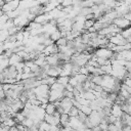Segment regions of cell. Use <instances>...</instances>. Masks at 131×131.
<instances>
[{"label":"cell","mask_w":131,"mask_h":131,"mask_svg":"<svg viewBox=\"0 0 131 131\" xmlns=\"http://www.w3.org/2000/svg\"><path fill=\"white\" fill-rule=\"evenodd\" d=\"M81 96H83L84 98H86L87 100H90V101H92V100H95V99H96V96H95V94H94L93 90L85 91V92H83V93L81 94Z\"/></svg>","instance_id":"8fae6325"},{"label":"cell","mask_w":131,"mask_h":131,"mask_svg":"<svg viewBox=\"0 0 131 131\" xmlns=\"http://www.w3.org/2000/svg\"><path fill=\"white\" fill-rule=\"evenodd\" d=\"M10 128L9 126H5V125H1V131H10Z\"/></svg>","instance_id":"4dcf8cb0"},{"label":"cell","mask_w":131,"mask_h":131,"mask_svg":"<svg viewBox=\"0 0 131 131\" xmlns=\"http://www.w3.org/2000/svg\"><path fill=\"white\" fill-rule=\"evenodd\" d=\"M10 131H19V130L17 129V127H16V126H13V127H11V128H10Z\"/></svg>","instance_id":"836d02e7"},{"label":"cell","mask_w":131,"mask_h":131,"mask_svg":"<svg viewBox=\"0 0 131 131\" xmlns=\"http://www.w3.org/2000/svg\"><path fill=\"white\" fill-rule=\"evenodd\" d=\"M56 1H57V3H58V4L60 5V4L62 3V1H63V0H56Z\"/></svg>","instance_id":"d590c367"},{"label":"cell","mask_w":131,"mask_h":131,"mask_svg":"<svg viewBox=\"0 0 131 131\" xmlns=\"http://www.w3.org/2000/svg\"><path fill=\"white\" fill-rule=\"evenodd\" d=\"M56 111H57V107H56V105L54 103H52V102H48L47 103V105L45 107V113L47 115H53Z\"/></svg>","instance_id":"30bf717a"},{"label":"cell","mask_w":131,"mask_h":131,"mask_svg":"<svg viewBox=\"0 0 131 131\" xmlns=\"http://www.w3.org/2000/svg\"><path fill=\"white\" fill-rule=\"evenodd\" d=\"M68 42H69V40H68L66 37H61L59 40H57V41L55 42V44H56L58 47H61V46H67V45H68Z\"/></svg>","instance_id":"2e32d148"},{"label":"cell","mask_w":131,"mask_h":131,"mask_svg":"<svg viewBox=\"0 0 131 131\" xmlns=\"http://www.w3.org/2000/svg\"><path fill=\"white\" fill-rule=\"evenodd\" d=\"M16 41H19V42H24L25 40V36H24V31H19L16 35Z\"/></svg>","instance_id":"d4e9b609"},{"label":"cell","mask_w":131,"mask_h":131,"mask_svg":"<svg viewBox=\"0 0 131 131\" xmlns=\"http://www.w3.org/2000/svg\"><path fill=\"white\" fill-rule=\"evenodd\" d=\"M122 114H123V110H122L121 105H119L117 103L113 104V106H112V115L116 116L117 118H120L122 116Z\"/></svg>","instance_id":"ba28073f"},{"label":"cell","mask_w":131,"mask_h":131,"mask_svg":"<svg viewBox=\"0 0 131 131\" xmlns=\"http://www.w3.org/2000/svg\"><path fill=\"white\" fill-rule=\"evenodd\" d=\"M1 125H5V126H9V127H13V126H16V122L13 118H8L6 119L4 122H2Z\"/></svg>","instance_id":"9a60e30c"},{"label":"cell","mask_w":131,"mask_h":131,"mask_svg":"<svg viewBox=\"0 0 131 131\" xmlns=\"http://www.w3.org/2000/svg\"><path fill=\"white\" fill-rule=\"evenodd\" d=\"M123 84H125V85H127L128 87H131V78L130 77H128V78H126L124 81H123Z\"/></svg>","instance_id":"f1b7e54d"},{"label":"cell","mask_w":131,"mask_h":131,"mask_svg":"<svg viewBox=\"0 0 131 131\" xmlns=\"http://www.w3.org/2000/svg\"><path fill=\"white\" fill-rule=\"evenodd\" d=\"M34 124H35L34 120H33V119H29V118H27V119L23 122V125H25L27 128H31V127H33Z\"/></svg>","instance_id":"ffe728a7"},{"label":"cell","mask_w":131,"mask_h":131,"mask_svg":"<svg viewBox=\"0 0 131 131\" xmlns=\"http://www.w3.org/2000/svg\"><path fill=\"white\" fill-rule=\"evenodd\" d=\"M125 3L130 6V5H131V0H125Z\"/></svg>","instance_id":"e575fe53"},{"label":"cell","mask_w":131,"mask_h":131,"mask_svg":"<svg viewBox=\"0 0 131 131\" xmlns=\"http://www.w3.org/2000/svg\"><path fill=\"white\" fill-rule=\"evenodd\" d=\"M46 62L50 66V67H57L58 62H59V58L57 54H51V55H47L46 56Z\"/></svg>","instance_id":"8992f818"},{"label":"cell","mask_w":131,"mask_h":131,"mask_svg":"<svg viewBox=\"0 0 131 131\" xmlns=\"http://www.w3.org/2000/svg\"><path fill=\"white\" fill-rule=\"evenodd\" d=\"M70 78L71 77H67V76H59L58 78H57V83H59V84H61V85H63V86H67L68 84H69V82H70Z\"/></svg>","instance_id":"5bb4252c"},{"label":"cell","mask_w":131,"mask_h":131,"mask_svg":"<svg viewBox=\"0 0 131 131\" xmlns=\"http://www.w3.org/2000/svg\"><path fill=\"white\" fill-rule=\"evenodd\" d=\"M21 61H24V59H23L17 53H13V54L9 57V64H10V66H15L16 63L21 62Z\"/></svg>","instance_id":"9c48e42d"},{"label":"cell","mask_w":131,"mask_h":131,"mask_svg":"<svg viewBox=\"0 0 131 131\" xmlns=\"http://www.w3.org/2000/svg\"><path fill=\"white\" fill-rule=\"evenodd\" d=\"M60 5L62 6V8L69 7V6H73V5H74V1H73V0H63Z\"/></svg>","instance_id":"603a6c76"},{"label":"cell","mask_w":131,"mask_h":131,"mask_svg":"<svg viewBox=\"0 0 131 131\" xmlns=\"http://www.w3.org/2000/svg\"><path fill=\"white\" fill-rule=\"evenodd\" d=\"M95 23H96V20H95L94 18H91V19H85V23H84V29H85L86 31H88L90 28L94 27Z\"/></svg>","instance_id":"7c38bea8"},{"label":"cell","mask_w":131,"mask_h":131,"mask_svg":"<svg viewBox=\"0 0 131 131\" xmlns=\"http://www.w3.org/2000/svg\"><path fill=\"white\" fill-rule=\"evenodd\" d=\"M78 119H79V121L81 122V123H85L86 121H87V119H88V116L87 115H85L84 113H82L81 111H80V113H79V115H78V117H77Z\"/></svg>","instance_id":"7402d4cb"},{"label":"cell","mask_w":131,"mask_h":131,"mask_svg":"<svg viewBox=\"0 0 131 131\" xmlns=\"http://www.w3.org/2000/svg\"><path fill=\"white\" fill-rule=\"evenodd\" d=\"M88 117H89L90 121L92 122L93 126H98L101 123V118H100V116H99L97 111H92V113Z\"/></svg>","instance_id":"5b68a950"},{"label":"cell","mask_w":131,"mask_h":131,"mask_svg":"<svg viewBox=\"0 0 131 131\" xmlns=\"http://www.w3.org/2000/svg\"><path fill=\"white\" fill-rule=\"evenodd\" d=\"M9 58H2L1 59V72L6 70L9 67Z\"/></svg>","instance_id":"e0dca14e"},{"label":"cell","mask_w":131,"mask_h":131,"mask_svg":"<svg viewBox=\"0 0 131 131\" xmlns=\"http://www.w3.org/2000/svg\"><path fill=\"white\" fill-rule=\"evenodd\" d=\"M63 96L64 97H68V98H74L75 97L74 92H71V91H68V90H64L63 91Z\"/></svg>","instance_id":"4316f807"},{"label":"cell","mask_w":131,"mask_h":131,"mask_svg":"<svg viewBox=\"0 0 131 131\" xmlns=\"http://www.w3.org/2000/svg\"><path fill=\"white\" fill-rule=\"evenodd\" d=\"M91 82L94 83L95 85H101V82H102V76H92Z\"/></svg>","instance_id":"ac0fdd59"},{"label":"cell","mask_w":131,"mask_h":131,"mask_svg":"<svg viewBox=\"0 0 131 131\" xmlns=\"http://www.w3.org/2000/svg\"><path fill=\"white\" fill-rule=\"evenodd\" d=\"M115 81H116V78L113 77L112 75H103L102 76V82H101V85L103 87V89H113L114 87V84H115Z\"/></svg>","instance_id":"277c9868"},{"label":"cell","mask_w":131,"mask_h":131,"mask_svg":"<svg viewBox=\"0 0 131 131\" xmlns=\"http://www.w3.org/2000/svg\"><path fill=\"white\" fill-rule=\"evenodd\" d=\"M66 90H68V91H71V92H74V90H75V87H74V86H72L71 84H68V85L66 86Z\"/></svg>","instance_id":"f546056e"},{"label":"cell","mask_w":131,"mask_h":131,"mask_svg":"<svg viewBox=\"0 0 131 131\" xmlns=\"http://www.w3.org/2000/svg\"><path fill=\"white\" fill-rule=\"evenodd\" d=\"M80 111L82 113H84L85 115H87V116H89L92 113V108L90 107V105H82V107H81Z\"/></svg>","instance_id":"d6986e66"},{"label":"cell","mask_w":131,"mask_h":131,"mask_svg":"<svg viewBox=\"0 0 131 131\" xmlns=\"http://www.w3.org/2000/svg\"><path fill=\"white\" fill-rule=\"evenodd\" d=\"M123 131H131V127L128 125V126H126V127L123 128Z\"/></svg>","instance_id":"d6a6232c"},{"label":"cell","mask_w":131,"mask_h":131,"mask_svg":"<svg viewBox=\"0 0 131 131\" xmlns=\"http://www.w3.org/2000/svg\"><path fill=\"white\" fill-rule=\"evenodd\" d=\"M117 120H118V118L116 116H114V115H110L107 117V119H106V121H107L108 124H115L117 122Z\"/></svg>","instance_id":"cb8c5ba5"},{"label":"cell","mask_w":131,"mask_h":131,"mask_svg":"<svg viewBox=\"0 0 131 131\" xmlns=\"http://www.w3.org/2000/svg\"><path fill=\"white\" fill-rule=\"evenodd\" d=\"M70 120H71V117L69 114L64 113V114H61L60 115V125L66 128V127H70Z\"/></svg>","instance_id":"52a82bcc"},{"label":"cell","mask_w":131,"mask_h":131,"mask_svg":"<svg viewBox=\"0 0 131 131\" xmlns=\"http://www.w3.org/2000/svg\"><path fill=\"white\" fill-rule=\"evenodd\" d=\"M113 24L118 29H120L121 31H124V30H126V29H128V28L131 27V21L128 18H126L125 16H119V17H117L113 21Z\"/></svg>","instance_id":"7a4b0ae2"},{"label":"cell","mask_w":131,"mask_h":131,"mask_svg":"<svg viewBox=\"0 0 131 131\" xmlns=\"http://www.w3.org/2000/svg\"><path fill=\"white\" fill-rule=\"evenodd\" d=\"M62 37V35H61V32L59 31V30H56L55 32H53L51 35H50V39L55 43L57 40H59L60 38Z\"/></svg>","instance_id":"4fadbf2b"},{"label":"cell","mask_w":131,"mask_h":131,"mask_svg":"<svg viewBox=\"0 0 131 131\" xmlns=\"http://www.w3.org/2000/svg\"><path fill=\"white\" fill-rule=\"evenodd\" d=\"M54 42L50 39V38H46L45 40H44V42H43V44L45 45V47H47V46H50V45H52Z\"/></svg>","instance_id":"83f0119b"},{"label":"cell","mask_w":131,"mask_h":131,"mask_svg":"<svg viewBox=\"0 0 131 131\" xmlns=\"http://www.w3.org/2000/svg\"><path fill=\"white\" fill-rule=\"evenodd\" d=\"M36 97L38 99L41 98H48L49 99V94H50V86L46 85V84H42L38 87H36L34 89Z\"/></svg>","instance_id":"6da1fadb"},{"label":"cell","mask_w":131,"mask_h":131,"mask_svg":"<svg viewBox=\"0 0 131 131\" xmlns=\"http://www.w3.org/2000/svg\"><path fill=\"white\" fill-rule=\"evenodd\" d=\"M114 51L111 50L110 48H97L95 51V55L97 57H101V58H105V59H110L113 57L114 55Z\"/></svg>","instance_id":"3957f363"},{"label":"cell","mask_w":131,"mask_h":131,"mask_svg":"<svg viewBox=\"0 0 131 131\" xmlns=\"http://www.w3.org/2000/svg\"><path fill=\"white\" fill-rule=\"evenodd\" d=\"M80 74L85 75V76H89V75H90V74H89V71H88V69H87L86 66H85V67H82V68L80 69Z\"/></svg>","instance_id":"484cf974"},{"label":"cell","mask_w":131,"mask_h":131,"mask_svg":"<svg viewBox=\"0 0 131 131\" xmlns=\"http://www.w3.org/2000/svg\"><path fill=\"white\" fill-rule=\"evenodd\" d=\"M79 113H80V110H79L78 107H76V106H73V107L71 108L69 115H70V117H78Z\"/></svg>","instance_id":"44dd1931"},{"label":"cell","mask_w":131,"mask_h":131,"mask_svg":"<svg viewBox=\"0 0 131 131\" xmlns=\"http://www.w3.org/2000/svg\"><path fill=\"white\" fill-rule=\"evenodd\" d=\"M92 129H93V131H102L101 128L99 127V125H98V126H94Z\"/></svg>","instance_id":"1f68e13d"}]
</instances>
